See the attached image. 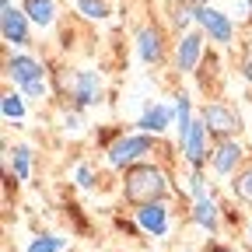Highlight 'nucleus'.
<instances>
[{"instance_id": "19", "label": "nucleus", "mask_w": 252, "mask_h": 252, "mask_svg": "<svg viewBox=\"0 0 252 252\" xmlns=\"http://www.w3.org/2000/svg\"><path fill=\"white\" fill-rule=\"evenodd\" d=\"M4 116L7 119H21L25 116V98H21V94H14V91L4 94Z\"/></svg>"}, {"instance_id": "10", "label": "nucleus", "mask_w": 252, "mask_h": 252, "mask_svg": "<svg viewBox=\"0 0 252 252\" xmlns=\"http://www.w3.org/2000/svg\"><path fill=\"white\" fill-rule=\"evenodd\" d=\"M137 224L147 235L161 238V235H168V210L161 203H144V207H137Z\"/></svg>"}, {"instance_id": "3", "label": "nucleus", "mask_w": 252, "mask_h": 252, "mask_svg": "<svg viewBox=\"0 0 252 252\" xmlns=\"http://www.w3.org/2000/svg\"><path fill=\"white\" fill-rule=\"evenodd\" d=\"M0 7H4V14H0V32H4V42L7 46H28L32 35H28V14L21 7H14L11 0H0Z\"/></svg>"}, {"instance_id": "12", "label": "nucleus", "mask_w": 252, "mask_h": 252, "mask_svg": "<svg viewBox=\"0 0 252 252\" xmlns=\"http://www.w3.org/2000/svg\"><path fill=\"white\" fill-rule=\"evenodd\" d=\"M7 74L14 77V84H21V88H25V84H32V81H39V77H42V63H39V60H32V56H21V53H18V56H11V60H7Z\"/></svg>"}, {"instance_id": "20", "label": "nucleus", "mask_w": 252, "mask_h": 252, "mask_svg": "<svg viewBox=\"0 0 252 252\" xmlns=\"http://www.w3.org/2000/svg\"><path fill=\"white\" fill-rule=\"evenodd\" d=\"M28 165H32V151L25 144H18L14 147V175L18 179H28Z\"/></svg>"}, {"instance_id": "24", "label": "nucleus", "mask_w": 252, "mask_h": 252, "mask_svg": "<svg viewBox=\"0 0 252 252\" xmlns=\"http://www.w3.org/2000/svg\"><path fill=\"white\" fill-rule=\"evenodd\" d=\"M210 252H235V249H228V245H210Z\"/></svg>"}, {"instance_id": "9", "label": "nucleus", "mask_w": 252, "mask_h": 252, "mask_svg": "<svg viewBox=\"0 0 252 252\" xmlns=\"http://www.w3.org/2000/svg\"><path fill=\"white\" fill-rule=\"evenodd\" d=\"M98 88H102V81H98L94 70H77L70 77V98H74V105L77 109L94 105V102H98Z\"/></svg>"}, {"instance_id": "5", "label": "nucleus", "mask_w": 252, "mask_h": 252, "mask_svg": "<svg viewBox=\"0 0 252 252\" xmlns=\"http://www.w3.org/2000/svg\"><path fill=\"white\" fill-rule=\"evenodd\" d=\"M203 123H207V130H210V137H217V140H228V137H235L238 130H242V119L228 109V105H220V102H214V105H203Z\"/></svg>"}, {"instance_id": "2", "label": "nucleus", "mask_w": 252, "mask_h": 252, "mask_svg": "<svg viewBox=\"0 0 252 252\" xmlns=\"http://www.w3.org/2000/svg\"><path fill=\"white\" fill-rule=\"evenodd\" d=\"M154 151V137L151 133H130V137H119L112 147H109V165L112 168H130L137 158H144V154H151Z\"/></svg>"}, {"instance_id": "8", "label": "nucleus", "mask_w": 252, "mask_h": 252, "mask_svg": "<svg viewBox=\"0 0 252 252\" xmlns=\"http://www.w3.org/2000/svg\"><path fill=\"white\" fill-rule=\"evenodd\" d=\"M137 53H140L144 63H151V67L165 60V35H161L158 25H144L137 32Z\"/></svg>"}, {"instance_id": "15", "label": "nucleus", "mask_w": 252, "mask_h": 252, "mask_svg": "<svg viewBox=\"0 0 252 252\" xmlns=\"http://www.w3.org/2000/svg\"><path fill=\"white\" fill-rule=\"evenodd\" d=\"M193 220H196L203 231H217V203H214L210 196L196 200V203H193Z\"/></svg>"}, {"instance_id": "7", "label": "nucleus", "mask_w": 252, "mask_h": 252, "mask_svg": "<svg viewBox=\"0 0 252 252\" xmlns=\"http://www.w3.org/2000/svg\"><path fill=\"white\" fill-rule=\"evenodd\" d=\"M200 56H203V32H186V35L179 39V46H175V67H179V74H193Z\"/></svg>"}, {"instance_id": "13", "label": "nucleus", "mask_w": 252, "mask_h": 252, "mask_svg": "<svg viewBox=\"0 0 252 252\" xmlns=\"http://www.w3.org/2000/svg\"><path fill=\"white\" fill-rule=\"evenodd\" d=\"M172 116H175V112H172L168 105H151V109L137 119V126H140L144 133H154V137H158V133H165L168 126H172Z\"/></svg>"}, {"instance_id": "4", "label": "nucleus", "mask_w": 252, "mask_h": 252, "mask_svg": "<svg viewBox=\"0 0 252 252\" xmlns=\"http://www.w3.org/2000/svg\"><path fill=\"white\" fill-rule=\"evenodd\" d=\"M207 137H210V130H207V123H203V116H200V119H193L189 133L179 140V151L186 154V161L193 165V168H203V165H207V158H210V151H207Z\"/></svg>"}, {"instance_id": "22", "label": "nucleus", "mask_w": 252, "mask_h": 252, "mask_svg": "<svg viewBox=\"0 0 252 252\" xmlns=\"http://www.w3.org/2000/svg\"><path fill=\"white\" fill-rule=\"evenodd\" d=\"M242 77L252 84V42L245 46V56H242Z\"/></svg>"}, {"instance_id": "1", "label": "nucleus", "mask_w": 252, "mask_h": 252, "mask_svg": "<svg viewBox=\"0 0 252 252\" xmlns=\"http://www.w3.org/2000/svg\"><path fill=\"white\" fill-rule=\"evenodd\" d=\"M123 196L133 207L144 203H161L168 196V179L158 165H130L123 175Z\"/></svg>"}, {"instance_id": "26", "label": "nucleus", "mask_w": 252, "mask_h": 252, "mask_svg": "<svg viewBox=\"0 0 252 252\" xmlns=\"http://www.w3.org/2000/svg\"><path fill=\"white\" fill-rule=\"evenodd\" d=\"M245 7H249V11H252V0H245Z\"/></svg>"}, {"instance_id": "14", "label": "nucleus", "mask_w": 252, "mask_h": 252, "mask_svg": "<svg viewBox=\"0 0 252 252\" xmlns=\"http://www.w3.org/2000/svg\"><path fill=\"white\" fill-rule=\"evenodd\" d=\"M21 11L28 14L32 25H39V28H49L56 21V0H25Z\"/></svg>"}, {"instance_id": "17", "label": "nucleus", "mask_w": 252, "mask_h": 252, "mask_svg": "<svg viewBox=\"0 0 252 252\" xmlns=\"http://www.w3.org/2000/svg\"><path fill=\"white\" fill-rule=\"evenodd\" d=\"M77 11H81L88 21H102V18H109V4H105V0H77Z\"/></svg>"}, {"instance_id": "25", "label": "nucleus", "mask_w": 252, "mask_h": 252, "mask_svg": "<svg viewBox=\"0 0 252 252\" xmlns=\"http://www.w3.org/2000/svg\"><path fill=\"white\" fill-rule=\"evenodd\" d=\"M193 4H196V7H200V4H207V0H193Z\"/></svg>"}, {"instance_id": "27", "label": "nucleus", "mask_w": 252, "mask_h": 252, "mask_svg": "<svg viewBox=\"0 0 252 252\" xmlns=\"http://www.w3.org/2000/svg\"><path fill=\"white\" fill-rule=\"evenodd\" d=\"M249 242H252V224H249Z\"/></svg>"}, {"instance_id": "23", "label": "nucleus", "mask_w": 252, "mask_h": 252, "mask_svg": "<svg viewBox=\"0 0 252 252\" xmlns=\"http://www.w3.org/2000/svg\"><path fill=\"white\" fill-rule=\"evenodd\" d=\"M77 186H81V189H91V186H94V175H91V168H88V165H81V168H77Z\"/></svg>"}, {"instance_id": "16", "label": "nucleus", "mask_w": 252, "mask_h": 252, "mask_svg": "<svg viewBox=\"0 0 252 252\" xmlns=\"http://www.w3.org/2000/svg\"><path fill=\"white\" fill-rule=\"evenodd\" d=\"M231 193H235L245 207H252V165H249V168H242V172L231 179Z\"/></svg>"}, {"instance_id": "11", "label": "nucleus", "mask_w": 252, "mask_h": 252, "mask_svg": "<svg viewBox=\"0 0 252 252\" xmlns=\"http://www.w3.org/2000/svg\"><path fill=\"white\" fill-rule=\"evenodd\" d=\"M238 161H242V144L238 140H220L217 147H214V154H210V165H214V172H220V175H231L235 168H238Z\"/></svg>"}, {"instance_id": "6", "label": "nucleus", "mask_w": 252, "mask_h": 252, "mask_svg": "<svg viewBox=\"0 0 252 252\" xmlns=\"http://www.w3.org/2000/svg\"><path fill=\"white\" fill-rule=\"evenodd\" d=\"M196 25L210 35V42L228 46V42L235 39V25H231V18H228V14H220V11H214V7H207V4L196 7Z\"/></svg>"}, {"instance_id": "21", "label": "nucleus", "mask_w": 252, "mask_h": 252, "mask_svg": "<svg viewBox=\"0 0 252 252\" xmlns=\"http://www.w3.org/2000/svg\"><path fill=\"white\" fill-rule=\"evenodd\" d=\"M21 91L28 94V98H46V94H49V84H46V77H39V81H32V84H25Z\"/></svg>"}, {"instance_id": "18", "label": "nucleus", "mask_w": 252, "mask_h": 252, "mask_svg": "<svg viewBox=\"0 0 252 252\" xmlns=\"http://www.w3.org/2000/svg\"><path fill=\"white\" fill-rule=\"evenodd\" d=\"M63 245V238H56V235H42V238H32V245H28V252H60Z\"/></svg>"}]
</instances>
